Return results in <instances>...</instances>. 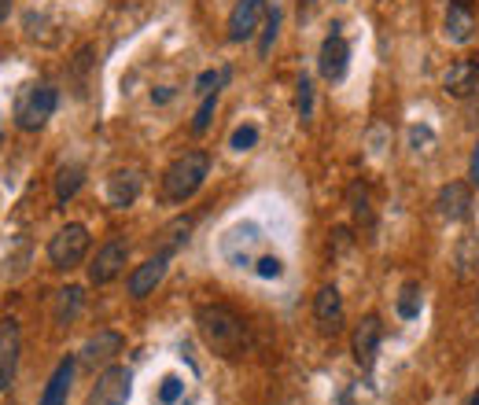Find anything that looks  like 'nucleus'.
I'll use <instances>...</instances> for the list:
<instances>
[{
	"instance_id": "nucleus-1",
	"label": "nucleus",
	"mask_w": 479,
	"mask_h": 405,
	"mask_svg": "<svg viewBox=\"0 0 479 405\" xmlns=\"http://www.w3.org/2000/svg\"><path fill=\"white\" fill-rule=\"evenodd\" d=\"M195 324H199V336H203V343L225 357V361H236V357H244L248 346H251V336H248V324L244 317H240L236 310L229 306H199L195 313Z\"/></svg>"
},
{
	"instance_id": "nucleus-2",
	"label": "nucleus",
	"mask_w": 479,
	"mask_h": 405,
	"mask_svg": "<svg viewBox=\"0 0 479 405\" xmlns=\"http://www.w3.org/2000/svg\"><path fill=\"white\" fill-rule=\"evenodd\" d=\"M211 170V155L207 151H185L181 158H174L167 174H163V199L167 202H185L199 192V184L207 181Z\"/></svg>"
},
{
	"instance_id": "nucleus-3",
	"label": "nucleus",
	"mask_w": 479,
	"mask_h": 405,
	"mask_svg": "<svg viewBox=\"0 0 479 405\" xmlns=\"http://www.w3.org/2000/svg\"><path fill=\"white\" fill-rule=\"evenodd\" d=\"M56 89L45 86V81H30V86H23L15 93V107H12V118H15V126L23 133H37L45 126V122L52 118L56 111Z\"/></svg>"
},
{
	"instance_id": "nucleus-4",
	"label": "nucleus",
	"mask_w": 479,
	"mask_h": 405,
	"mask_svg": "<svg viewBox=\"0 0 479 405\" xmlns=\"http://www.w3.org/2000/svg\"><path fill=\"white\" fill-rule=\"evenodd\" d=\"M89 255V229L86 225H63L52 239H49V262L56 269H74L82 266V258Z\"/></svg>"
},
{
	"instance_id": "nucleus-5",
	"label": "nucleus",
	"mask_w": 479,
	"mask_h": 405,
	"mask_svg": "<svg viewBox=\"0 0 479 405\" xmlns=\"http://www.w3.org/2000/svg\"><path fill=\"white\" fill-rule=\"evenodd\" d=\"M130 391H133V376L122 364H111V369L100 373L93 394H89V405H126L130 401Z\"/></svg>"
},
{
	"instance_id": "nucleus-6",
	"label": "nucleus",
	"mask_w": 479,
	"mask_h": 405,
	"mask_svg": "<svg viewBox=\"0 0 479 405\" xmlns=\"http://www.w3.org/2000/svg\"><path fill=\"white\" fill-rule=\"evenodd\" d=\"M126 258H130V243L126 239L104 243V248L96 251V258H93V266H89V280L96 284V288L118 280V276H122V269H126Z\"/></svg>"
},
{
	"instance_id": "nucleus-7",
	"label": "nucleus",
	"mask_w": 479,
	"mask_h": 405,
	"mask_svg": "<svg viewBox=\"0 0 479 405\" xmlns=\"http://www.w3.org/2000/svg\"><path fill=\"white\" fill-rule=\"evenodd\" d=\"M380 339H384V324L376 313L362 317V324L354 328L350 336V350H354V361L362 364V369H373V361H376V350H380Z\"/></svg>"
},
{
	"instance_id": "nucleus-8",
	"label": "nucleus",
	"mask_w": 479,
	"mask_h": 405,
	"mask_svg": "<svg viewBox=\"0 0 479 405\" xmlns=\"http://www.w3.org/2000/svg\"><path fill=\"white\" fill-rule=\"evenodd\" d=\"M19 350H23V336H19V324L12 317L0 320V391H8L19 369Z\"/></svg>"
},
{
	"instance_id": "nucleus-9",
	"label": "nucleus",
	"mask_w": 479,
	"mask_h": 405,
	"mask_svg": "<svg viewBox=\"0 0 479 405\" xmlns=\"http://www.w3.org/2000/svg\"><path fill=\"white\" fill-rule=\"evenodd\" d=\"M266 0H236V8H232V15H229V40H248V37H255V30H258V22L266 19Z\"/></svg>"
},
{
	"instance_id": "nucleus-10",
	"label": "nucleus",
	"mask_w": 479,
	"mask_h": 405,
	"mask_svg": "<svg viewBox=\"0 0 479 405\" xmlns=\"http://www.w3.org/2000/svg\"><path fill=\"white\" fill-rule=\"evenodd\" d=\"M443 89H447V96H454V100H468V96L479 89V59L465 56V59L450 63V70L443 74Z\"/></svg>"
},
{
	"instance_id": "nucleus-11",
	"label": "nucleus",
	"mask_w": 479,
	"mask_h": 405,
	"mask_svg": "<svg viewBox=\"0 0 479 405\" xmlns=\"http://www.w3.org/2000/svg\"><path fill=\"white\" fill-rule=\"evenodd\" d=\"M435 207H438V214H443L447 221H465L472 214V188L465 181L443 184V188H438V195H435Z\"/></svg>"
},
{
	"instance_id": "nucleus-12",
	"label": "nucleus",
	"mask_w": 479,
	"mask_h": 405,
	"mask_svg": "<svg viewBox=\"0 0 479 405\" xmlns=\"http://www.w3.org/2000/svg\"><path fill=\"white\" fill-rule=\"evenodd\" d=\"M347 59H350V49H347V40L339 33L325 37V45H321V59H317V70H321L325 81H339L347 74Z\"/></svg>"
},
{
	"instance_id": "nucleus-13",
	"label": "nucleus",
	"mask_w": 479,
	"mask_h": 405,
	"mask_svg": "<svg viewBox=\"0 0 479 405\" xmlns=\"http://www.w3.org/2000/svg\"><path fill=\"white\" fill-rule=\"evenodd\" d=\"M313 317H317V324H321L325 332L339 328V324H343V295H339V288L325 284V288L313 295Z\"/></svg>"
},
{
	"instance_id": "nucleus-14",
	"label": "nucleus",
	"mask_w": 479,
	"mask_h": 405,
	"mask_svg": "<svg viewBox=\"0 0 479 405\" xmlns=\"http://www.w3.org/2000/svg\"><path fill=\"white\" fill-rule=\"evenodd\" d=\"M114 354H122V336H118V332H96V336L82 346L77 361H82L86 369H96V364H107Z\"/></svg>"
},
{
	"instance_id": "nucleus-15",
	"label": "nucleus",
	"mask_w": 479,
	"mask_h": 405,
	"mask_svg": "<svg viewBox=\"0 0 479 405\" xmlns=\"http://www.w3.org/2000/svg\"><path fill=\"white\" fill-rule=\"evenodd\" d=\"M167 276V258L163 255H155V258H148L144 266H137L133 273H130V295L133 299H148L155 288H158V280Z\"/></svg>"
},
{
	"instance_id": "nucleus-16",
	"label": "nucleus",
	"mask_w": 479,
	"mask_h": 405,
	"mask_svg": "<svg viewBox=\"0 0 479 405\" xmlns=\"http://www.w3.org/2000/svg\"><path fill=\"white\" fill-rule=\"evenodd\" d=\"M140 174L137 170H114L107 177V202L111 207H130V202L140 195Z\"/></svg>"
},
{
	"instance_id": "nucleus-17",
	"label": "nucleus",
	"mask_w": 479,
	"mask_h": 405,
	"mask_svg": "<svg viewBox=\"0 0 479 405\" xmlns=\"http://www.w3.org/2000/svg\"><path fill=\"white\" fill-rule=\"evenodd\" d=\"M472 33H475V15H472V8L450 4V8H447V37L454 40V45H468Z\"/></svg>"
},
{
	"instance_id": "nucleus-18",
	"label": "nucleus",
	"mask_w": 479,
	"mask_h": 405,
	"mask_svg": "<svg viewBox=\"0 0 479 405\" xmlns=\"http://www.w3.org/2000/svg\"><path fill=\"white\" fill-rule=\"evenodd\" d=\"M70 380H74V361H59V369L52 373L45 394H41V405H67V391H70Z\"/></svg>"
},
{
	"instance_id": "nucleus-19",
	"label": "nucleus",
	"mask_w": 479,
	"mask_h": 405,
	"mask_svg": "<svg viewBox=\"0 0 479 405\" xmlns=\"http://www.w3.org/2000/svg\"><path fill=\"white\" fill-rule=\"evenodd\" d=\"M188 232H192V218H174L163 232H158V255L170 258L177 248H185V243H188Z\"/></svg>"
},
{
	"instance_id": "nucleus-20",
	"label": "nucleus",
	"mask_w": 479,
	"mask_h": 405,
	"mask_svg": "<svg viewBox=\"0 0 479 405\" xmlns=\"http://www.w3.org/2000/svg\"><path fill=\"white\" fill-rule=\"evenodd\" d=\"M82 181H86V170L82 166H59V174H56V202L59 207H67V202L77 195V188H82Z\"/></svg>"
},
{
	"instance_id": "nucleus-21",
	"label": "nucleus",
	"mask_w": 479,
	"mask_h": 405,
	"mask_svg": "<svg viewBox=\"0 0 479 405\" xmlns=\"http://www.w3.org/2000/svg\"><path fill=\"white\" fill-rule=\"evenodd\" d=\"M82 288H63L59 295H56V320L59 324H70L74 317H77V310H82Z\"/></svg>"
},
{
	"instance_id": "nucleus-22",
	"label": "nucleus",
	"mask_w": 479,
	"mask_h": 405,
	"mask_svg": "<svg viewBox=\"0 0 479 405\" xmlns=\"http://www.w3.org/2000/svg\"><path fill=\"white\" fill-rule=\"evenodd\" d=\"M398 317H402V320L420 317V284L417 280H410L402 288V295H398Z\"/></svg>"
},
{
	"instance_id": "nucleus-23",
	"label": "nucleus",
	"mask_w": 479,
	"mask_h": 405,
	"mask_svg": "<svg viewBox=\"0 0 479 405\" xmlns=\"http://www.w3.org/2000/svg\"><path fill=\"white\" fill-rule=\"evenodd\" d=\"M214 107H218V93H207V96H203V104H199V111H195V118H192V133H195V137H203V133L211 130Z\"/></svg>"
},
{
	"instance_id": "nucleus-24",
	"label": "nucleus",
	"mask_w": 479,
	"mask_h": 405,
	"mask_svg": "<svg viewBox=\"0 0 479 405\" xmlns=\"http://www.w3.org/2000/svg\"><path fill=\"white\" fill-rule=\"evenodd\" d=\"M276 30H281V12L269 8L266 12V26H262V40H258V56H269L273 40H276Z\"/></svg>"
},
{
	"instance_id": "nucleus-25",
	"label": "nucleus",
	"mask_w": 479,
	"mask_h": 405,
	"mask_svg": "<svg viewBox=\"0 0 479 405\" xmlns=\"http://www.w3.org/2000/svg\"><path fill=\"white\" fill-rule=\"evenodd\" d=\"M350 211H354V218H357V221H366V225L373 221V207H369V192H366L362 184H354V188H350Z\"/></svg>"
},
{
	"instance_id": "nucleus-26",
	"label": "nucleus",
	"mask_w": 479,
	"mask_h": 405,
	"mask_svg": "<svg viewBox=\"0 0 479 405\" xmlns=\"http://www.w3.org/2000/svg\"><path fill=\"white\" fill-rule=\"evenodd\" d=\"M229 77H232V70H229V67H221L218 74H214V70H207V74H199V81H195V89H199V93H203V96H207V93H218V86H225V81H229Z\"/></svg>"
},
{
	"instance_id": "nucleus-27",
	"label": "nucleus",
	"mask_w": 479,
	"mask_h": 405,
	"mask_svg": "<svg viewBox=\"0 0 479 405\" xmlns=\"http://www.w3.org/2000/svg\"><path fill=\"white\" fill-rule=\"evenodd\" d=\"M295 89H299V93H295V111H299L303 118H310V111H313V86H310V77H299Z\"/></svg>"
},
{
	"instance_id": "nucleus-28",
	"label": "nucleus",
	"mask_w": 479,
	"mask_h": 405,
	"mask_svg": "<svg viewBox=\"0 0 479 405\" xmlns=\"http://www.w3.org/2000/svg\"><path fill=\"white\" fill-rule=\"evenodd\" d=\"M457 262H461V276H468V269L479 262V243L468 236V239H461V251H457Z\"/></svg>"
},
{
	"instance_id": "nucleus-29",
	"label": "nucleus",
	"mask_w": 479,
	"mask_h": 405,
	"mask_svg": "<svg viewBox=\"0 0 479 405\" xmlns=\"http://www.w3.org/2000/svg\"><path fill=\"white\" fill-rule=\"evenodd\" d=\"M236 151H251L255 144H258V130L255 126H240L236 133H232V140H229Z\"/></svg>"
},
{
	"instance_id": "nucleus-30",
	"label": "nucleus",
	"mask_w": 479,
	"mask_h": 405,
	"mask_svg": "<svg viewBox=\"0 0 479 405\" xmlns=\"http://www.w3.org/2000/svg\"><path fill=\"white\" fill-rule=\"evenodd\" d=\"M181 391H185V383H181L177 376H167V380H163V387H158V398H163L167 405H174V401L181 398Z\"/></svg>"
},
{
	"instance_id": "nucleus-31",
	"label": "nucleus",
	"mask_w": 479,
	"mask_h": 405,
	"mask_svg": "<svg viewBox=\"0 0 479 405\" xmlns=\"http://www.w3.org/2000/svg\"><path fill=\"white\" fill-rule=\"evenodd\" d=\"M255 273H258L262 280H276V276H281V273H285V266H281V258H258Z\"/></svg>"
},
{
	"instance_id": "nucleus-32",
	"label": "nucleus",
	"mask_w": 479,
	"mask_h": 405,
	"mask_svg": "<svg viewBox=\"0 0 479 405\" xmlns=\"http://www.w3.org/2000/svg\"><path fill=\"white\" fill-rule=\"evenodd\" d=\"M468 177H472V184H479V144H475L472 162H468Z\"/></svg>"
},
{
	"instance_id": "nucleus-33",
	"label": "nucleus",
	"mask_w": 479,
	"mask_h": 405,
	"mask_svg": "<svg viewBox=\"0 0 479 405\" xmlns=\"http://www.w3.org/2000/svg\"><path fill=\"white\" fill-rule=\"evenodd\" d=\"M170 96H174V89H158V93H155V104H167Z\"/></svg>"
},
{
	"instance_id": "nucleus-34",
	"label": "nucleus",
	"mask_w": 479,
	"mask_h": 405,
	"mask_svg": "<svg viewBox=\"0 0 479 405\" xmlns=\"http://www.w3.org/2000/svg\"><path fill=\"white\" fill-rule=\"evenodd\" d=\"M8 12H12V0H0V22L8 19Z\"/></svg>"
},
{
	"instance_id": "nucleus-35",
	"label": "nucleus",
	"mask_w": 479,
	"mask_h": 405,
	"mask_svg": "<svg viewBox=\"0 0 479 405\" xmlns=\"http://www.w3.org/2000/svg\"><path fill=\"white\" fill-rule=\"evenodd\" d=\"M465 405H479V394H472V398H465Z\"/></svg>"
},
{
	"instance_id": "nucleus-36",
	"label": "nucleus",
	"mask_w": 479,
	"mask_h": 405,
	"mask_svg": "<svg viewBox=\"0 0 479 405\" xmlns=\"http://www.w3.org/2000/svg\"><path fill=\"white\" fill-rule=\"evenodd\" d=\"M450 4H465V8H472V0H450Z\"/></svg>"
},
{
	"instance_id": "nucleus-37",
	"label": "nucleus",
	"mask_w": 479,
	"mask_h": 405,
	"mask_svg": "<svg viewBox=\"0 0 479 405\" xmlns=\"http://www.w3.org/2000/svg\"><path fill=\"white\" fill-rule=\"evenodd\" d=\"M0 144H5V133H0Z\"/></svg>"
},
{
	"instance_id": "nucleus-38",
	"label": "nucleus",
	"mask_w": 479,
	"mask_h": 405,
	"mask_svg": "<svg viewBox=\"0 0 479 405\" xmlns=\"http://www.w3.org/2000/svg\"><path fill=\"white\" fill-rule=\"evenodd\" d=\"M475 394H479V391H475Z\"/></svg>"
}]
</instances>
